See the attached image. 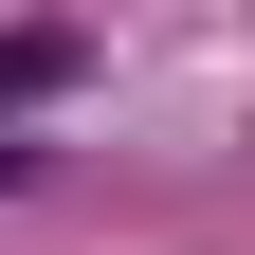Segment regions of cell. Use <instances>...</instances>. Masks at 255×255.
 <instances>
[{
	"instance_id": "1",
	"label": "cell",
	"mask_w": 255,
	"mask_h": 255,
	"mask_svg": "<svg viewBox=\"0 0 255 255\" xmlns=\"http://www.w3.org/2000/svg\"><path fill=\"white\" fill-rule=\"evenodd\" d=\"M55 73H73V37H0V110H37Z\"/></svg>"
}]
</instances>
